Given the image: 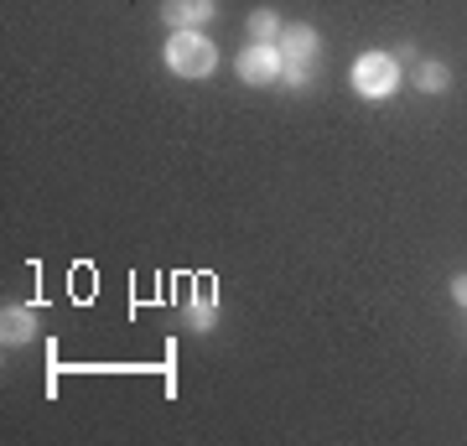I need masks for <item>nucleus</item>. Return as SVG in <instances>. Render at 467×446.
I'll return each mask as SVG.
<instances>
[{
  "instance_id": "obj_8",
  "label": "nucleus",
  "mask_w": 467,
  "mask_h": 446,
  "mask_svg": "<svg viewBox=\"0 0 467 446\" xmlns=\"http://www.w3.org/2000/svg\"><path fill=\"white\" fill-rule=\"evenodd\" d=\"M416 88H420V94H431V99H436V94H447V88H451V67L436 63V57H420V63H416Z\"/></svg>"
},
{
  "instance_id": "obj_5",
  "label": "nucleus",
  "mask_w": 467,
  "mask_h": 446,
  "mask_svg": "<svg viewBox=\"0 0 467 446\" xmlns=\"http://www.w3.org/2000/svg\"><path fill=\"white\" fill-rule=\"evenodd\" d=\"M218 16V0H161L167 32H202Z\"/></svg>"
},
{
  "instance_id": "obj_6",
  "label": "nucleus",
  "mask_w": 467,
  "mask_h": 446,
  "mask_svg": "<svg viewBox=\"0 0 467 446\" xmlns=\"http://www.w3.org/2000/svg\"><path fill=\"white\" fill-rule=\"evenodd\" d=\"M36 337V312L32 306H5L0 312V343L5 347H26Z\"/></svg>"
},
{
  "instance_id": "obj_1",
  "label": "nucleus",
  "mask_w": 467,
  "mask_h": 446,
  "mask_svg": "<svg viewBox=\"0 0 467 446\" xmlns=\"http://www.w3.org/2000/svg\"><path fill=\"white\" fill-rule=\"evenodd\" d=\"M161 63H167V73H177V78L202 83V78L218 73V47L208 42V32H167Z\"/></svg>"
},
{
  "instance_id": "obj_9",
  "label": "nucleus",
  "mask_w": 467,
  "mask_h": 446,
  "mask_svg": "<svg viewBox=\"0 0 467 446\" xmlns=\"http://www.w3.org/2000/svg\"><path fill=\"white\" fill-rule=\"evenodd\" d=\"M244 26H250V42H281V32H285V21L275 16V11H265V5H260V11H250V21H244Z\"/></svg>"
},
{
  "instance_id": "obj_7",
  "label": "nucleus",
  "mask_w": 467,
  "mask_h": 446,
  "mask_svg": "<svg viewBox=\"0 0 467 446\" xmlns=\"http://www.w3.org/2000/svg\"><path fill=\"white\" fill-rule=\"evenodd\" d=\"M182 322L192 332H208V327H218V291L208 281L198 285V296L187 301V312H182Z\"/></svg>"
},
{
  "instance_id": "obj_3",
  "label": "nucleus",
  "mask_w": 467,
  "mask_h": 446,
  "mask_svg": "<svg viewBox=\"0 0 467 446\" xmlns=\"http://www.w3.org/2000/svg\"><path fill=\"white\" fill-rule=\"evenodd\" d=\"M281 57H285V73H281V83L285 88H306L312 83V73H317V57H322V36H317V26H285L281 32Z\"/></svg>"
},
{
  "instance_id": "obj_2",
  "label": "nucleus",
  "mask_w": 467,
  "mask_h": 446,
  "mask_svg": "<svg viewBox=\"0 0 467 446\" xmlns=\"http://www.w3.org/2000/svg\"><path fill=\"white\" fill-rule=\"evenodd\" d=\"M348 83H353V94H358V99H395V94H400V83H405L400 57H395V52H384V47L358 52V57H353Z\"/></svg>"
},
{
  "instance_id": "obj_4",
  "label": "nucleus",
  "mask_w": 467,
  "mask_h": 446,
  "mask_svg": "<svg viewBox=\"0 0 467 446\" xmlns=\"http://www.w3.org/2000/svg\"><path fill=\"white\" fill-rule=\"evenodd\" d=\"M234 73H239V83H250V88H265V83H281L285 57L275 42H250V47L234 57Z\"/></svg>"
},
{
  "instance_id": "obj_10",
  "label": "nucleus",
  "mask_w": 467,
  "mask_h": 446,
  "mask_svg": "<svg viewBox=\"0 0 467 446\" xmlns=\"http://www.w3.org/2000/svg\"><path fill=\"white\" fill-rule=\"evenodd\" d=\"M447 291H451V301H457V306L467 312V270H462V275H451V285H447Z\"/></svg>"
}]
</instances>
